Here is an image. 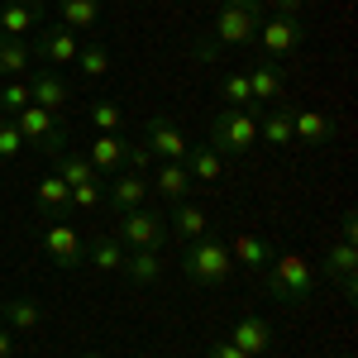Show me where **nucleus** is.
Returning a JSON list of instances; mask_svg holds the SVG:
<instances>
[{"label": "nucleus", "mask_w": 358, "mask_h": 358, "mask_svg": "<svg viewBox=\"0 0 358 358\" xmlns=\"http://www.w3.org/2000/svg\"><path fill=\"white\" fill-rule=\"evenodd\" d=\"M334 134V124L320 110H292V138L296 143H325Z\"/></svg>", "instance_id": "nucleus-27"}, {"label": "nucleus", "mask_w": 358, "mask_h": 358, "mask_svg": "<svg viewBox=\"0 0 358 358\" xmlns=\"http://www.w3.org/2000/svg\"><path fill=\"white\" fill-rule=\"evenodd\" d=\"M263 20H268V15H263V0H224L220 15H215V24H210V38L196 43V57L210 62V57H220V48L253 43Z\"/></svg>", "instance_id": "nucleus-1"}, {"label": "nucleus", "mask_w": 358, "mask_h": 358, "mask_svg": "<svg viewBox=\"0 0 358 358\" xmlns=\"http://www.w3.org/2000/svg\"><path fill=\"white\" fill-rule=\"evenodd\" d=\"M24 106H34V96H29V82H5L0 86V115H20Z\"/></svg>", "instance_id": "nucleus-33"}, {"label": "nucleus", "mask_w": 358, "mask_h": 358, "mask_svg": "<svg viewBox=\"0 0 358 358\" xmlns=\"http://www.w3.org/2000/svg\"><path fill=\"white\" fill-rule=\"evenodd\" d=\"M82 358H101V354H82Z\"/></svg>", "instance_id": "nucleus-42"}, {"label": "nucleus", "mask_w": 358, "mask_h": 358, "mask_svg": "<svg viewBox=\"0 0 358 358\" xmlns=\"http://www.w3.org/2000/svg\"><path fill=\"white\" fill-rule=\"evenodd\" d=\"M220 96H224V106H239V110H248L253 106V91H248V77L244 72H229L220 82Z\"/></svg>", "instance_id": "nucleus-34"}, {"label": "nucleus", "mask_w": 358, "mask_h": 358, "mask_svg": "<svg viewBox=\"0 0 358 358\" xmlns=\"http://www.w3.org/2000/svg\"><path fill=\"white\" fill-rule=\"evenodd\" d=\"M124 253H129V248L110 234V239H96V244L86 248V263H91L96 273H120V268H124Z\"/></svg>", "instance_id": "nucleus-30"}, {"label": "nucleus", "mask_w": 358, "mask_h": 358, "mask_svg": "<svg viewBox=\"0 0 358 358\" xmlns=\"http://www.w3.org/2000/svg\"><path fill=\"white\" fill-rule=\"evenodd\" d=\"M0 5H10V0H0Z\"/></svg>", "instance_id": "nucleus-43"}, {"label": "nucleus", "mask_w": 358, "mask_h": 358, "mask_svg": "<svg viewBox=\"0 0 358 358\" xmlns=\"http://www.w3.org/2000/svg\"><path fill=\"white\" fill-rule=\"evenodd\" d=\"M277 15L282 20H301V0H277Z\"/></svg>", "instance_id": "nucleus-40"}, {"label": "nucleus", "mask_w": 358, "mask_h": 358, "mask_svg": "<svg viewBox=\"0 0 358 358\" xmlns=\"http://www.w3.org/2000/svg\"><path fill=\"white\" fill-rule=\"evenodd\" d=\"M120 273L129 277L134 287H153V282L163 277V253H158V248H129Z\"/></svg>", "instance_id": "nucleus-21"}, {"label": "nucleus", "mask_w": 358, "mask_h": 358, "mask_svg": "<svg viewBox=\"0 0 358 358\" xmlns=\"http://www.w3.org/2000/svg\"><path fill=\"white\" fill-rule=\"evenodd\" d=\"M0 320H5V330L15 334H34L38 325H43V306L38 301H20V296H10V301H0Z\"/></svg>", "instance_id": "nucleus-23"}, {"label": "nucleus", "mask_w": 358, "mask_h": 358, "mask_svg": "<svg viewBox=\"0 0 358 358\" xmlns=\"http://www.w3.org/2000/svg\"><path fill=\"white\" fill-rule=\"evenodd\" d=\"M57 20L82 38L91 29H101V0H57Z\"/></svg>", "instance_id": "nucleus-20"}, {"label": "nucleus", "mask_w": 358, "mask_h": 358, "mask_svg": "<svg viewBox=\"0 0 358 358\" xmlns=\"http://www.w3.org/2000/svg\"><path fill=\"white\" fill-rule=\"evenodd\" d=\"M148 201V177L143 172H110V206L115 210H134Z\"/></svg>", "instance_id": "nucleus-19"}, {"label": "nucleus", "mask_w": 358, "mask_h": 358, "mask_svg": "<svg viewBox=\"0 0 358 358\" xmlns=\"http://www.w3.org/2000/svg\"><path fill=\"white\" fill-rule=\"evenodd\" d=\"M244 77H248V91H253V110H258V106H282V96H287V67H282V62L258 57Z\"/></svg>", "instance_id": "nucleus-8"}, {"label": "nucleus", "mask_w": 358, "mask_h": 358, "mask_svg": "<svg viewBox=\"0 0 358 358\" xmlns=\"http://www.w3.org/2000/svg\"><path fill=\"white\" fill-rule=\"evenodd\" d=\"M124 163H129V172H148V167H153V153H148L143 138H138V143H124Z\"/></svg>", "instance_id": "nucleus-37"}, {"label": "nucleus", "mask_w": 358, "mask_h": 358, "mask_svg": "<svg viewBox=\"0 0 358 358\" xmlns=\"http://www.w3.org/2000/svg\"><path fill=\"white\" fill-rule=\"evenodd\" d=\"M258 143V115L239 110V106H220L215 120H210V148L220 158H239Z\"/></svg>", "instance_id": "nucleus-4"}, {"label": "nucleus", "mask_w": 358, "mask_h": 358, "mask_svg": "<svg viewBox=\"0 0 358 358\" xmlns=\"http://www.w3.org/2000/svg\"><path fill=\"white\" fill-rule=\"evenodd\" d=\"M29 48H34V57H43L48 67H72L77 53H82V38H77L72 29L57 24V29H43V34H38V43H29Z\"/></svg>", "instance_id": "nucleus-12"}, {"label": "nucleus", "mask_w": 358, "mask_h": 358, "mask_svg": "<svg viewBox=\"0 0 358 358\" xmlns=\"http://www.w3.org/2000/svg\"><path fill=\"white\" fill-rule=\"evenodd\" d=\"M101 206V182H77L72 187V210H96Z\"/></svg>", "instance_id": "nucleus-36"}, {"label": "nucleus", "mask_w": 358, "mask_h": 358, "mask_svg": "<svg viewBox=\"0 0 358 358\" xmlns=\"http://www.w3.org/2000/svg\"><path fill=\"white\" fill-rule=\"evenodd\" d=\"M43 10L29 5V0H10L0 5V38H29V29H38Z\"/></svg>", "instance_id": "nucleus-15"}, {"label": "nucleus", "mask_w": 358, "mask_h": 358, "mask_svg": "<svg viewBox=\"0 0 358 358\" xmlns=\"http://www.w3.org/2000/svg\"><path fill=\"white\" fill-rule=\"evenodd\" d=\"M182 167H187V177H192V182H201V187H215V182H220L224 158L210 148V143H192V153L182 158Z\"/></svg>", "instance_id": "nucleus-22"}, {"label": "nucleus", "mask_w": 358, "mask_h": 358, "mask_svg": "<svg viewBox=\"0 0 358 358\" xmlns=\"http://www.w3.org/2000/svg\"><path fill=\"white\" fill-rule=\"evenodd\" d=\"M182 273L192 277L196 287H224L229 277H234V258H229V244L220 239H192V244L182 248Z\"/></svg>", "instance_id": "nucleus-3"}, {"label": "nucleus", "mask_w": 358, "mask_h": 358, "mask_svg": "<svg viewBox=\"0 0 358 358\" xmlns=\"http://www.w3.org/2000/svg\"><path fill=\"white\" fill-rule=\"evenodd\" d=\"M20 148H24V138H20V129H15V120H10V115H0V163L20 158Z\"/></svg>", "instance_id": "nucleus-35"}, {"label": "nucleus", "mask_w": 358, "mask_h": 358, "mask_svg": "<svg viewBox=\"0 0 358 358\" xmlns=\"http://www.w3.org/2000/svg\"><path fill=\"white\" fill-rule=\"evenodd\" d=\"M91 124H96V134H120V124H124L120 101H96L91 106Z\"/></svg>", "instance_id": "nucleus-32"}, {"label": "nucleus", "mask_w": 358, "mask_h": 358, "mask_svg": "<svg viewBox=\"0 0 358 358\" xmlns=\"http://www.w3.org/2000/svg\"><path fill=\"white\" fill-rule=\"evenodd\" d=\"M339 358H349V354H339Z\"/></svg>", "instance_id": "nucleus-44"}, {"label": "nucleus", "mask_w": 358, "mask_h": 358, "mask_svg": "<svg viewBox=\"0 0 358 358\" xmlns=\"http://www.w3.org/2000/svg\"><path fill=\"white\" fill-rule=\"evenodd\" d=\"M258 43H263V57L282 62V57H292L306 43V24L301 20H282V15H273V20L258 24Z\"/></svg>", "instance_id": "nucleus-7"}, {"label": "nucleus", "mask_w": 358, "mask_h": 358, "mask_svg": "<svg viewBox=\"0 0 358 358\" xmlns=\"http://www.w3.org/2000/svg\"><path fill=\"white\" fill-rule=\"evenodd\" d=\"M229 258L244 263L248 273H263V268L273 263V244L258 239V234H234V239H229Z\"/></svg>", "instance_id": "nucleus-25"}, {"label": "nucleus", "mask_w": 358, "mask_h": 358, "mask_svg": "<svg viewBox=\"0 0 358 358\" xmlns=\"http://www.w3.org/2000/svg\"><path fill=\"white\" fill-rule=\"evenodd\" d=\"M86 163L96 167V177H110L124 167V138L120 134H96L91 148H86Z\"/></svg>", "instance_id": "nucleus-18"}, {"label": "nucleus", "mask_w": 358, "mask_h": 358, "mask_svg": "<svg viewBox=\"0 0 358 358\" xmlns=\"http://www.w3.org/2000/svg\"><path fill=\"white\" fill-rule=\"evenodd\" d=\"M15 120V129H20V138L24 143H34L38 153H48V158H57L62 148H72V138H67V129L57 124V115H48L43 106H24L20 115H10Z\"/></svg>", "instance_id": "nucleus-6"}, {"label": "nucleus", "mask_w": 358, "mask_h": 358, "mask_svg": "<svg viewBox=\"0 0 358 358\" xmlns=\"http://www.w3.org/2000/svg\"><path fill=\"white\" fill-rule=\"evenodd\" d=\"M24 82H29L34 106H43L48 115H57L67 101H72V86H67V77H62V72H53V67H34Z\"/></svg>", "instance_id": "nucleus-10"}, {"label": "nucleus", "mask_w": 358, "mask_h": 358, "mask_svg": "<svg viewBox=\"0 0 358 358\" xmlns=\"http://www.w3.org/2000/svg\"><path fill=\"white\" fill-rule=\"evenodd\" d=\"M148 187H158V192L167 196V201H172V206H177V201H187V196H192V177H187V167L182 163H158L153 167V182H148Z\"/></svg>", "instance_id": "nucleus-26"}, {"label": "nucleus", "mask_w": 358, "mask_h": 358, "mask_svg": "<svg viewBox=\"0 0 358 358\" xmlns=\"http://www.w3.org/2000/svg\"><path fill=\"white\" fill-rule=\"evenodd\" d=\"M34 206H38V215L62 220V210L72 206V187H67L62 177H38V182H34Z\"/></svg>", "instance_id": "nucleus-17"}, {"label": "nucleus", "mask_w": 358, "mask_h": 358, "mask_svg": "<svg viewBox=\"0 0 358 358\" xmlns=\"http://www.w3.org/2000/svg\"><path fill=\"white\" fill-rule=\"evenodd\" d=\"M143 143H148V153H153V158H163V163H182V158L192 153L187 134H182L167 115H153V120L143 124Z\"/></svg>", "instance_id": "nucleus-9"}, {"label": "nucleus", "mask_w": 358, "mask_h": 358, "mask_svg": "<svg viewBox=\"0 0 358 358\" xmlns=\"http://www.w3.org/2000/svg\"><path fill=\"white\" fill-rule=\"evenodd\" d=\"M229 344H234V349H244L248 358H263L268 349H273V325H268L263 315H244V320H234Z\"/></svg>", "instance_id": "nucleus-14"}, {"label": "nucleus", "mask_w": 358, "mask_h": 358, "mask_svg": "<svg viewBox=\"0 0 358 358\" xmlns=\"http://www.w3.org/2000/svg\"><path fill=\"white\" fill-rule=\"evenodd\" d=\"M206 358H248V354H244V349H234L229 339H215V344L206 349Z\"/></svg>", "instance_id": "nucleus-38"}, {"label": "nucleus", "mask_w": 358, "mask_h": 358, "mask_svg": "<svg viewBox=\"0 0 358 358\" xmlns=\"http://www.w3.org/2000/svg\"><path fill=\"white\" fill-rule=\"evenodd\" d=\"M167 215L163 210H153V206H134V210H120V220H115V239L124 248H158L163 253L167 244Z\"/></svg>", "instance_id": "nucleus-5"}, {"label": "nucleus", "mask_w": 358, "mask_h": 358, "mask_svg": "<svg viewBox=\"0 0 358 358\" xmlns=\"http://www.w3.org/2000/svg\"><path fill=\"white\" fill-rule=\"evenodd\" d=\"M72 67H77L82 77L96 82V77H106V72H110V48H106V43H82V53H77Z\"/></svg>", "instance_id": "nucleus-31"}, {"label": "nucleus", "mask_w": 358, "mask_h": 358, "mask_svg": "<svg viewBox=\"0 0 358 358\" xmlns=\"http://www.w3.org/2000/svg\"><path fill=\"white\" fill-rule=\"evenodd\" d=\"M258 138L268 148H287L292 143V110L287 106H258Z\"/></svg>", "instance_id": "nucleus-16"}, {"label": "nucleus", "mask_w": 358, "mask_h": 358, "mask_svg": "<svg viewBox=\"0 0 358 358\" xmlns=\"http://www.w3.org/2000/svg\"><path fill=\"white\" fill-rule=\"evenodd\" d=\"M53 177H62V182H67V187H77V182H101V177H96V167L86 163V153H77V148H62V153H57L53 158Z\"/></svg>", "instance_id": "nucleus-28"}, {"label": "nucleus", "mask_w": 358, "mask_h": 358, "mask_svg": "<svg viewBox=\"0 0 358 358\" xmlns=\"http://www.w3.org/2000/svg\"><path fill=\"white\" fill-rule=\"evenodd\" d=\"M0 358H15V330L0 325Z\"/></svg>", "instance_id": "nucleus-41"}, {"label": "nucleus", "mask_w": 358, "mask_h": 358, "mask_svg": "<svg viewBox=\"0 0 358 358\" xmlns=\"http://www.w3.org/2000/svg\"><path fill=\"white\" fill-rule=\"evenodd\" d=\"M172 224H177V234L192 244V239H206V229H210V215L192 206V201H177V210H172Z\"/></svg>", "instance_id": "nucleus-29"}, {"label": "nucleus", "mask_w": 358, "mask_h": 358, "mask_svg": "<svg viewBox=\"0 0 358 358\" xmlns=\"http://www.w3.org/2000/svg\"><path fill=\"white\" fill-rule=\"evenodd\" d=\"M34 48H29L24 38H0V77L5 82H20V77H29L34 72Z\"/></svg>", "instance_id": "nucleus-24"}, {"label": "nucleus", "mask_w": 358, "mask_h": 358, "mask_svg": "<svg viewBox=\"0 0 358 358\" xmlns=\"http://www.w3.org/2000/svg\"><path fill=\"white\" fill-rule=\"evenodd\" d=\"M263 287H268L273 301H287V306L306 301L315 292V268L301 253H273V263L263 268Z\"/></svg>", "instance_id": "nucleus-2"}, {"label": "nucleus", "mask_w": 358, "mask_h": 358, "mask_svg": "<svg viewBox=\"0 0 358 358\" xmlns=\"http://www.w3.org/2000/svg\"><path fill=\"white\" fill-rule=\"evenodd\" d=\"M325 273L334 277V287H339L344 296H354L358 292V248L334 239V244L325 248Z\"/></svg>", "instance_id": "nucleus-13"}, {"label": "nucleus", "mask_w": 358, "mask_h": 358, "mask_svg": "<svg viewBox=\"0 0 358 358\" xmlns=\"http://www.w3.org/2000/svg\"><path fill=\"white\" fill-rule=\"evenodd\" d=\"M43 253L53 258L57 268H82L86 263V244L77 239V229L62 224V220H53L48 229H43Z\"/></svg>", "instance_id": "nucleus-11"}, {"label": "nucleus", "mask_w": 358, "mask_h": 358, "mask_svg": "<svg viewBox=\"0 0 358 358\" xmlns=\"http://www.w3.org/2000/svg\"><path fill=\"white\" fill-rule=\"evenodd\" d=\"M358 239V215L349 210V215H339V244H354Z\"/></svg>", "instance_id": "nucleus-39"}]
</instances>
